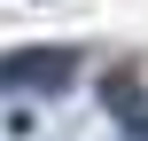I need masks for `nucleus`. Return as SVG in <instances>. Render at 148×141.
I'll list each match as a JSON object with an SVG mask.
<instances>
[{
  "instance_id": "f257e3e1",
  "label": "nucleus",
  "mask_w": 148,
  "mask_h": 141,
  "mask_svg": "<svg viewBox=\"0 0 148 141\" xmlns=\"http://www.w3.org/2000/svg\"><path fill=\"white\" fill-rule=\"evenodd\" d=\"M78 78V55L70 47H23V55H0V86L8 94H55V86H70Z\"/></svg>"
},
{
  "instance_id": "f03ea898",
  "label": "nucleus",
  "mask_w": 148,
  "mask_h": 141,
  "mask_svg": "<svg viewBox=\"0 0 148 141\" xmlns=\"http://www.w3.org/2000/svg\"><path fill=\"white\" fill-rule=\"evenodd\" d=\"M133 141H148V118H140V126H133Z\"/></svg>"
}]
</instances>
